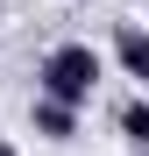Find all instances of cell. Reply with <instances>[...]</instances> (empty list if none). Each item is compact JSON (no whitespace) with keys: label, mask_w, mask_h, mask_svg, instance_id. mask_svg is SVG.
I'll use <instances>...</instances> for the list:
<instances>
[{"label":"cell","mask_w":149,"mask_h":156,"mask_svg":"<svg viewBox=\"0 0 149 156\" xmlns=\"http://www.w3.org/2000/svg\"><path fill=\"white\" fill-rule=\"evenodd\" d=\"M99 50L92 43H57V50H43V64H36V99H57V107L78 114L85 99L99 92Z\"/></svg>","instance_id":"cell-1"},{"label":"cell","mask_w":149,"mask_h":156,"mask_svg":"<svg viewBox=\"0 0 149 156\" xmlns=\"http://www.w3.org/2000/svg\"><path fill=\"white\" fill-rule=\"evenodd\" d=\"M114 57H121V71L149 92V29H142V21H121V29H114Z\"/></svg>","instance_id":"cell-2"},{"label":"cell","mask_w":149,"mask_h":156,"mask_svg":"<svg viewBox=\"0 0 149 156\" xmlns=\"http://www.w3.org/2000/svg\"><path fill=\"white\" fill-rule=\"evenodd\" d=\"M29 128H36L43 142H78V114L57 107V99H36V107H29Z\"/></svg>","instance_id":"cell-3"},{"label":"cell","mask_w":149,"mask_h":156,"mask_svg":"<svg viewBox=\"0 0 149 156\" xmlns=\"http://www.w3.org/2000/svg\"><path fill=\"white\" fill-rule=\"evenodd\" d=\"M114 121H121V135H128V142H135V149L149 156V92H135V99H121V114H114Z\"/></svg>","instance_id":"cell-4"},{"label":"cell","mask_w":149,"mask_h":156,"mask_svg":"<svg viewBox=\"0 0 149 156\" xmlns=\"http://www.w3.org/2000/svg\"><path fill=\"white\" fill-rule=\"evenodd\" d=\"M0 156H21V149H14V142H7V135H0Z\"/></svg>","instance_id":"cell-5"}]
</instances>
